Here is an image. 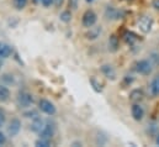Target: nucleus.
Listing matches in <instances>:
<instances>
[{
    "label": "nucleus",
    "mask_w": 159,
    "mask_h": 147,
    "mask_svg": "<svg viewBox=\"0 0 159 147\" xmlns=\"http://www.w3.org/2000/svg\"><path fill=\"white\" fill-rule=\"evenodd\" d=\"M153 68H154V66H153V63L149 59H139L134 64V71L138 74H142V75L152 74Z\"/></svg>",
    "instance_id": "1"
},
{
    "label": "nucleus",
    "mask_w": 159,
    "mask_h": 147,
    "mask_svg": "<svg viewBox=\"0 0 159 147\" xmlns=\"http://www.w3.org/2000/svg\"><path fill=\"white\" fill-rule=\"evenodd\" d=\"M153 25H154V20L149 15H143L137 21V27L139 29V31L142 34H149L152 31Z\"/></svg>",
    "instance_id": "2"
},
{
    "label": "nucleus",
    "mask_w": 159,
    "mask_h": 147,
    "mask_svg": "<svg viewBox=\"0 0 159 147\" xmlns=\"http://www.w3.org/2000/svg\"><path fill=\"white\" fill-rule=\"evenodd\" d=\"M126 16V11L122 9H117L115 6H106L105 9V17L107 20H121Z\"/></svg>",
    "instance_id": "3"
},
{
    "label": "nucleus",
    "mask_w": 159,
    "mask_h": 147,
    "mask_svg": "<svg viewBox=\"0 0 159 147\" xmlns=\"http://www.w3.org/2000/svg\"><path fill=\"white\" fill-rule=\"evenodd\" d=\"M98 21V15L94 10L89 9L86 10L84 14H83V17H81V25L85 27V29H89L91 26H94Z\"/></svg>",
    "instance_id": "4"
},
{
    "label": "nucleus",
    "mask_w": 159,
    "mask_h": 147,
    "mask_svg": "<svg viewBox=\"0 0 159 147\" xmlns=\"http://www.w3.org/2000/svg\"><path fill=\"white\" fill-rule=\"evenodd\" d=\"M16 103L20 108H30L34 103V97L27 92H21L16 98Z\"/></svg>",
    "instance_id": "5"
},
{
    "label": "nucleus",
    "mask_w": 159,
    "mask_h": 147,
    "mask_svg": "<svg viewBox=\"0 0 159 147\" xmlns=\"http://www.w3.org/2000/svg\"><path fill=\"white\" fill-rule=\"evenodd\" d=\"M39 109H40L43 114L49 115V116H52V115H54V114L57 112L56 105H54L51 100H48V99H41L40 102H39Z\"/></svg>",
    "instance_id": "6"
},
{
    "label": "nucleus",
    "mask_w": 159,
    "mask_h": 147,
    "mask_svg": "<svg viewBox=\"0 0 159 147\" xmlns=\"http://www.w3.org/2000/svg\"><path fill=\"white\" fill-rule=\"evenodd\" d=\"M54 134H56V126H54V124L46 122L44 126H43V129H42V131H41L39 135H40L41 139L52 140L53 136H54Z\"/></svg>",
    "instance_id": "7"
},
{
    "label": "nucleus",
    "mask_w": 159,
    "mask_h": 147,
    "mask_svg": "<svg viewBox=\"0 0 159 147\" xmlns=\"http://www.w3.org/2000/svg\"><path fill=\"white\" fill-rule=\"evenodd\" d=\"M20 130H21V121L17 117L11 119V121L9 122V126H7V134H9V136H11V137L17 136L19 132H20Z\"/></svg>",
    "instance_id": "8"
},
{
    "label": "nucleus",
    "mask_w": 159,
    "mask_h": 147,
    "mask_svg": "<svg viewBox=\"0 0 159 147\" xmlns=\"http://www.w3.org/2000/svg\"><path fill=\"white\" fill-rule=\"evenodd\" d=\"M131 115L134 121H142L144 117V109L139 103H134L131 107Z\"/></svg>",
    "instance_id": "9"
},
{
    "label": "nucleus",
    "mask_w": 159,
    "mask_h": 147,
    "mask_svg": "<svg viewBox=\"0 0 159 147\" xmlns=\"http://www.w3.org/2000/svg\"><path fill=\"white\" fill-rule=\"evenodd\" d=\"M101 32H102V27H101V26H95V25H94V26L89 27L88 31L85 32V38L89 40V41H94V40H96V38L100 37Z\"/></svg>",
    "instance_id": "10"
},
{
    "label": "nucleus",
    "mask_w": 159,
    "mask_h": 147,
    "mask_svg": "<svg viewBox=\"0 0 159 147\" xmlns=\"http://www.w3.org/2000/svg\"><path fill=\"white\" fill-rule=\"evenodd\" d=\"M128 98H129V102H131L132 104H134V103H141V102L144 99V92H143L141 88H136V89L131 90Z\"/></svg>",
    "instance_id": "11"
},
{
    "label": "nucleus",
    "mask_w": 159,
    "mask_h": 147,
    "mask_svg": "<svg viewBox=\"0 0 159 147\" xmlns=\"http://www.w3.org/2000/svg\"><path fill=\"white\" fill-rule=\"evenodd\" d=\"M100 69H101V73L104 74L107 79H110V80H116L117 73H116V69H115L111 64H102Z\"/></svg>",
    "instance_id": "12"
},
{
    "label": "nucleus",
    "mask_w": 159,
    "mask_h": 147,
    "mask_svg": "<svg viewBox=\"0 0 159 147\" xmlns=\"http://www.w3.org/2000/svg\"><path fill=\"white\" fill-rule=\"evenodd\" d=\"M149 94L152 98H157L159 97V74H157L156 77H153V79L149 83Z\"/></svg>",
    "instance_id": "13"
},
{
    "label": "nucleus",
    "mask_w": 159,
    "mask_h": 147,
    "mask_svg": "<svg viewBox=\"0 0 159 147\" xmlns=\"http://www.w3.org/2000/svg\"><path fill=\"white\" fill-rule=\"evenodd\" d=\"M12 52H14V50H12V47H11L9 43L0 41V58H1V59L9 58V57L12 55Z\"/></svg>",
    "instance_id": "14"
},
{
    "label": "nucleus",
    "mask_w": 159,
    "mask_h": 147,
    "mask_svg": "<svg viewBox=\"0 0 159 147\" xmlns=\"http://www.w3.org/2000/svg\"><path fill=\"white\" fill-rule=\"evenodd\" d=\"M44 124H46V122L43 121V119H41L40 116H37V117L32 119L30 130H31L32 132H35V134H40L41 131H42V129H43V126H44Z\"/></svg>",
    "instance_id": "15"
},
{
    "label": "nucleus",
    "mask_w": 159,
    "mask_h": 147,
    "mask_svg": "<svg viewBox=\"0 0 159 147\" xmlns=\"http://www.w3.org/2000/svg\"><path fill=\"white\" fill-rule=\"evenodd\" d=\"M122 37H123V41H125L128 46H134V45L138 42V40H139L138 35L134 34L133 31H126Z\"/></svg>",
    "instance_id": "16"
},
{
    "label": "nucleus",
    "mask_w": 159,
    "mask_h": 147,
    "mask_svg": "<svg viewBox=\"0 0 159 147\" xmlns=\"http://www.w3.org/2000/svg\"><path fill=\"white\" fill-rule=\"evenodd\" d=\"M107 46H109V51L115 53L117 52L120 48V40L119 37L116 36L115 34H112L111 36L109 37V41H107Z\"/></svg>",
    "instance_id": "17"
},
{
    "label": "nucleus",
    "mask_w": 159,
    "mask_h": 147,
    "mask_svg": "<svg viewBox=\"0 0 159 147\" xmlns=\"http://www.w3.org/2000/svg\"><path fill=\"white\" fill-rule=\"evenodd\" d=\"M89 82H90V85L93 87V89L96 92V93H101L102 92V89H104V87H102V83L95 77V75H93V77H90V79H89Z\"/></svg>",
    "instance_id": "18"
},
{
    "label": "nucleus",
    "mask_w": 159,
    "mask_h": 147,
    "mask_svg": "<svg viewBox=\"0 0 159 147\" xmlns=\"http://www.w3.org/2000/svg\"><path fill=\"white\" fill-rule=\"evenodd\" d=\"M10 99V90L5 84H0V103H5Z\"/></svg>",
    "instance_id": "19"
},
{
    "label": "nucleus",
    "mask_w": 159,
    "mask_h": 147,
    "mask_svg": "<svg viewBox=\"0 0 159 147\" xmlns=\"http://www.w3.org/2000/svg\"><path fill=\"white\" fill-rule=\"evenodd\" d=\"M27 2H29V0H12V5H14V7H15L16 10H19V11L24 10V9L26 7Z\"/></svg>",
    "instance_id": "20"
},
{
    "label": "nucleus",
    "mask_w": 159,
    "mask_h": 147,
    "mask_svg": "<svg viewBox=\"0 0 159 147\" xmlns=\"http://www.w3.org/2000/svg\"><path fill=\"white\" fill-rule=\"evenodd\" d=\"M59 19H61V21H63V22H66V24L70 22V21H72V11H70V10H64V11L61 14Z\"/></svg>",
    "instance_id": "21"
},
{
    "label": "nucleus",
    "mask_w": 159,
    "mask_h": 147,
    "mask_svg": "<svg viewBox=\"0 0 159 147\" xmlns=\"http://www.w3.org/2000/svg\"><path fill=\"white\" fill-rule=\"evenodd\" d=\"M149 61L153 63L154 67L159 66V53L158 52H153V53H151V55H149Z\"/></svg>",
    "instance_id": "22"
},
{
    "label": "nucleus",
    "mask_w": 159,
    "mask_h": 147,
    "mask_svg": "<svg viewBox=\"0 0 159 147\" xmlns=\"http://www.w3.org/2000/svg\"><path fill=\"white\" fill-rule=\"evenodd\" d=\"M35 145L39 147H48L51 146V140H46V139H39L36 142H35Z\"/></svg>",
    "instance_id": "23"
},
{
    "label": "nucleus",
    "mask_w": 159,
    "mask_h": 147,
    "mask_svg": "<svg viewBox=\"0 0 159 147\" xmlns=\"http://www.w3.org/2000/svg\"><path fill=\"white\" fill-rule=\"evenodd\" d=\"M24 116L25 117H29V119H35V117H37V116H40L39 115V111L35 110V109H31V110H27L24 112Z\"/></svg>",
    "instance_id": "24"
},
{
    "label": "nucleus",
    "mask_w": 159,
    "mask_h": 147,
    "mask_svg": "<svg viewBox=\"0 0 159 147\" xmlns=\"http://www.w3.org/2000/svg\"><path fill=\"white\" fill-rule=\"evenodd\" d=\"M133 82H134V78H133L132 75H125V77H123V82H122V84H123V87H129Z\"/></svg>",
    "instance_id": "25"
},
{
    "label": "nucleus",
    "mask_w": 159,
    "mask_h": 147,
    "mask_svg": "<svg viewBox=\"0 0 159 147\" xmlns=\"http://www.w3.org/2000/svg\"><path fill=\"white\" fill-rule=\"evenodd\" d=\"M80 0H68V5L70 7V10H77L78 5H79Z\"/></svg>",
    "instance_id": "26"
},
{
    "label": "nucleus",
    "mask_w": 159,
    "mask_h": 147,
    "mask_svg": "<svg viewBox=\"0 0 159 147\" xmlns=\"http://www.w3.org/2000/svg\"><path fill=\"white\" fill-rule=\"evenodd\" d=\"M41 4H42V6H44V7H49V6L53 4V0H41Z\"/></svg>",
    "instance_id": "27"
},
{
    "label": "nucleus",
    "mask_w": 159,
    "mask_h": 147,
    "mask_svg": "<svg viewBox=\"0 0 159 147\" xmlns=\"http://www.w3.org/2000/svg\"><path fill=\"white\" fill-rule=\"evenodd\" d=\"M5 122V112L0 109V126H2Z\"/></svg>",
    "instance_id": "28"
},
{
    "label": "nucleus",
    "mask_w": 159,
    "mask_h": 147,
    "mask_svg": "<svg viewBox=\"0 0 159 147\" xmlns=\"http://www.w3.org/2000/svg\"><path fill=\"white\" fill-rule=\"evenodd\" d=\"M152 7L159 11V0H152Z\"/></svg>",
    "instance_id": "29"
},
{
    "label": "nucleus",
    "mask_w": 159,
    "mask_h": 147,
    "mask_svg": "<svg viewBox=\"0 0 159 147\" xmlns=\"http://www.w3.org/2000/svg\"><path fill=\"white\" fill-rule=\"evenodd\" d=\"M53 4H54L57 7H61V6L64 4V0H53Z\"/></svg>",
    "instance_id": "30"
},
{
    "label": "nucleus",
    "mask_w": 159,
    "mask_h": 147,
    "mask_svg": "<svg viewBox=\"0 0 159 147\" xmlns=\"http://www.w3.org/2000/svg\"><path fill=\"white\" fill-rule=\"evenodd\" d=\"M5 142H6V137H5V135L0 131V146H1V145H4Z\"/></svg>",
    "instance_id": "31"
},
{
    "label": "nucleus",
    "mask_w": 159,
    "mask_h": 147,
    "mask_svg": "<svg viewBox=\"0 0 159 147\" xmlns=\"http://www.w3.org/2000/svg\"><path fill=\"white\" fill-rule=\"evenodd\" d=\"M156 144H157V145L159 146V132L157 134V135H156Z\"/></svg>",
    "instance_id": "32"
},
{
    "label": "nucleus",
    "mask_w": 159,
    "mask_h": 147,
    "mask_svg": "<svg viewBox=\"0 0 159 147\" xmlns=\"http://www.w3.org/2000/svg\"><path fill=\"white\" fill-rule=\"evenodd\" d=\"M34 2L35 4H39V2H41V0H34Z\"/></svg>",
    "instance_id": "33"
},
{
    "label": "nucleus",
    "mask_w": 159,
    "mask_h": 147,
    "mask_svg": "<svg viewBox=\"0 0 159 147\" xmlns=\"http://www.w3.org/2000/svg\"><path fill=\"white\" fill-rule=\"evenodd\" d=\"M1 66H2V59L0 58V69H1Z\"/></svg>",
    "instance_id": "34"
},
{
    "label": "nucleus",
    "mask_w": 159,
    "mask_h": 147,
    "mask_svg": "<svg viewBox=\"0 0 159 147\" xmlns=\"http://www.w3.org/2000/svg\"><path fill=\"white\" fill-rule=\"evenodd\" d=\"M86 1H88V2H91V1H94V0H86Z\"/></svg>",
    "instance_id": "35"
}]
</instances>
